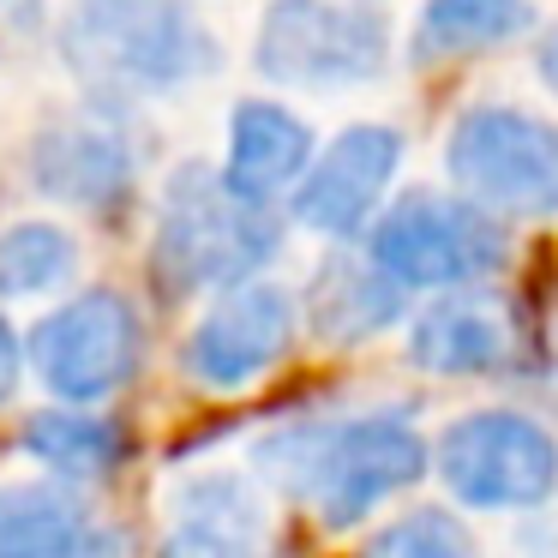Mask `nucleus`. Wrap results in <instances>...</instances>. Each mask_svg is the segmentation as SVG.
I'll return each mask as SVG.
<instances>
[{
	"instance_id": "obj_12",
	"label": "nucleus",
	"mask_w": 558,
	"mask_h": 558,
	"mask_svg": "<svg viewBox=\"0 0 558 558\" xmlns=\"http://www.w3.org/2000/svg\"><path fill=\"white\" fill-rule=\"evenodd\" d=\"M31 181L54 205L73 210H109L133 193V150L97 114H66L49 121L31 145Z\"/></svg>"
},
{
	"instance_id": "obj_13",
	"label": "nucleus",
	"mask_w": 558,
	"mask_h": 558,
	"mask_svg": "<svg viewBox=\"0 0 558 558\" xmlns=\"http://www.w3.org/2000/svg\"><path fill=\"white\" fill-rule=\"evenodd\" d=\"M409 361L433 378H481L510 361V313L481 289H450L409 325Z\"/></svg>"
},
{
	"instance_id": "obj_15",
	"label": "nucleus",
	"mask_w": 558,
	"mask_h": 558,
	"mask_svg": "<svg viewBox=\"0 0 558 558\" xmlns=\"http://www.w3.org/2000/svg\"><path fill=\"white\" fill-rule=\"evenodd\" d=\"M402 282H390L373 258H330L313 277V294H306V318L325 342L349 349V342L378 337L385 325H397L402 313Z\"/></svg>"
},
{
	"instance_id": "obj_14",
	"label": "nucleus",
	"mask_w": 558,
	"mask_h": 558,
	"mask_svg": "<svg viewBox=\"0 0 558 558\" xmlns=\"http://www.w3.org/2000/svg\"><path fill=\"white\" fill-rule=\"evenodd\" d=\"M313 169V126L282 102H241L229 114V157H222V181L253 205L294 193L301 174Z\"/></svg>"
},
{
	"instance_id": "obj_22",
	"label": "nucleus",
	"mask_w": 558,
	"mask_h": 558,
	"mask_svg": "<svg viewBox=\"0 0 558 558\" xmlns=\"http://www.w3.org/2000/svg\"><path fill=\"white\" fill-rule=\"evenodd\" d=\"M25 342H19V330L0 318V402H13V390H19V378H25Z\"/></svg>"
},
{
	"instance_id": "obj_23",
	"label": "nucleus",
	"mask_w": 558,
	"mask_h": 558,
	"mask_svg": "<svg viewBox=\"0 0 558 558\" xmlns=\"http://www.w3.org/2000/svg\"><path fill=\"white\" fill-rule=\"evenodd\" d=\"M534 73H541V85L558 97V25L546 31V37H541V49H534Z\"/></svg>"
},
{
	"instance_id": "obj_20",
	"label": "nucleus",
	"mask_w": 558,
	"mask_h": 558,
	"mask_svg": "<svg viewBox=\"0 0 558 558\" xmlns=\"http://www.w3.org/2000/svg\"><path fill=\"white\" fill-rule=\"evenodd\" d=\"M361 558H474V541L450 510L414 505L402 517H390L373 541L361 546Z\"/></svg>"
},
{
	"instance_id": "obj_18",
	"label": "nucleus",
	"mask_w": 558,
	"mask_h": 558,
	"mask_svg": "<svg viewBox=\"0 0 558 558\" xmlns=\"http://www.w3.org/2000/svg\"><path fill=\"white\" fill-rule=\"evenodd\" d=\"M529 0H426L414 19V54L421 61H469V54L505 49L529 31Z\"/></svg>"
},
{
	"instance_id": "obj_2",
	"label": "nucleus",
	"mask_w": 558,
	"mask_h": 558,
	"mask_svg": "<svg viewBox=\"0 0 558 558\" xmlns=\"http://www.w3.org/2000/svg\"><path fill=\"white\" fill-rule=\"evenodd\" d=\"M54 43L66 73L97 97L181 90L222 61L193 0H73Z\"/></svg>"
},
{
	"instance_id": "obj_3",
	"label": "nucleus",
	"mask_w": 558,
	"mask_h": 558,
	"mask_svg": "<svg viewBox=\"0 0 558 558\" xmlns=\"http://www.w3.org/2000/svg\"><path fill=\"white\" fill-rule=\"evenodd\" d=\"M277 253V222L265 205L241 198L222 169L210 162H181L162 186V210H157V265L162 289L174 294H205V289H234L253 282Z\"/></svg>"
},
{
	"instance_id": "obj_7",
	"label": "nucleus",
	"mask_w": 558,
	"mask_h": 558,
	"mask_svg": "<svg viewBox=\"0 0 558 558\" xmlns=\"http://www.w3.org/2000/svg\"><path fill=\"white\" fill-rule=\"evenodd\" d=\"M366 258L402 289H474L505 265V229L469 198L409 193L373 222Z\"/></svg>"
},
{
	"instance_id": "obj_11",
	"label": "nucleus",
	"mask_w": 558,
	"mask_h": 558,
	"mask_svg": "<svg viewBox=\"0 0 558 558\" xmlns=\"http://www.w3.org/2000/svg\"><path fill=\"white\" fill-rule=\"evenodd\" d=\"M397 169H402V133L397 126H378V121L342 126V133L313 157V169L301 174V186H294V222L325 234V241H349V234H361L366 222L378 217Z\"/></svg>"
},
{
	"instance_id": "obj_5",
	"label": "nucleus",
	"mask_w": 558,
	"mask_h": 558,
	"mask_svg": "<svg viewBox=\"0 0 558 558\" xmlns=\"http://www.w3.org/2000/svg\"><path fill=\"white\" fill-rule=\"evenodd\" d=\"M445 174L486 217H558V126L510 102H481L450 121Z\"/></svg>"
},
{
	"instance_id": "obj_24",
	"label": "nucleus",
	"mask_w": 558,
	"mask_h": 558,
	"mask_svg": "<svg viewBox=\"0 0 558 558\" xmlns=\"http://www.w3.org/2000/svg\"><path fill=\"white\" fill-rule=\"evenodd\" d=\"M553 342H558V337H553Z\"/></svg>"
},
{
	"instance_id": "obj_16",
	"label": "nucleus",
	"mask_w": 558,
	"mask_h": 558,
	"mask_svg": "<svg viewBox=\"0 0 558 558\" xmlns=\"http://www.w3.org/2000/svg\"><path fill=\"white\" fill-rule=\"evenodd\" d=\"M19 445L54 474V481H102L126 462V433L109 414H90L78 402H61V409H43L25 421Z\"/></svg>"
},
{
	"instance_id": "obj_6",
	"label": "nucleus",
	"mask_w": 558,
	"mask_h": 558,
	"mask_svg": "<svg viewBox=\"0 0 558 558\" xmlns=\"http://www.w3.org/2000/svg\"><path fill=\"white\" fill-rule=\"evenodd\" d=\"M433 474L469 510H534L558 493V438L522 409H469L438 433Z\"/></svg>"
},
{
	"instance_id": "obj_19",
	"label": "nucleus",
	"mask_w": 558,
	"mask_h": 558,
	"mask_svg": "<svg viewBox=\"0 0 558 558\" xmlns=\"http://www.w3.org/2000/svg\"><path fill=\"white\" fill-rule=\"evenodd\" d=\"M78 277V241L73 229L49 217H25L0 229V301H37Z\"/></svg>"
},
{
	"instance_id": "obj_21",
	"label": "nucleus",
	"mask_w": 558,
	"mask_h": 558,
	"mask_svg": "<svg viewBox=\"0 0 558 558\" xmlns=\"http://www.w3.org/2000/svg\"><path fill=\"white\" fill-rule=\"evenodd\" d=\"M61 558H133V541L121 529H85Z\"/></svg>"
},
{
	"instance_id": "obj_10",
	"label": "nucleus",
	"mask_w": 558,
	"mask_h": 558,
	"mask_svg": "<svg viewBox=\"0 0 558 558\" xmlns=\"http://www.w3.org/2000/svg\"><path fill=\"white\" fill-rule=\"evenodd\" d=\"M277 517L253 474L198 469L181 474L162 498V553L157 558H270Z\"/></svg>"
},
{
	"instance_id": "obj_17",
	"label": "nucleus",
	"mask_w": 558,
	"mask_h": 558,
	"mask_svg": "<svg viewBox=\"0 0 558 558\" xmlns=\"http://www.w3.org/2000/svg\"><path fill=\"white\" fill-rule=\"evenodd\" d=\"M85 529V505L66 481H0V558H61Z\"/></svg>"
},
{
	"instance_id": "obj_1",
	"label": "nucleus",
	"mask_w": 558,
	"mask_h": 558,
	"mask_svg": "<svg viewBox=\"0 0 558 558\" xmlns=\"http://www.w3.org/2000/svg\"><path fill=\"white\" fill-rule=\"evenodd\" d=\"M433 469V445L402 414L301 421L258 445V474L306 505L325 529H361L378 505L409 493Z\"/></svg>"
},
{
	"instance_id": "obj_9",
	"label": "nucleus",
	"mask_w": 558,
	"mask_h": 558,
	"mask_svg": "<svg viewBox=\"0 0 558 558\" xmlns=\"http://www.w3.org/2000/svg\"><path fill=\"white\" fill-rule=\"evenodd\" d=\"M294 330H301V306L282 282H234L186 330L181 366L198 390L234 397V390L258 385L294 349Z\"/></svg>"
},
{
	"instance_id": "obj_4",
	"label": "nucleus",
	"mask_w": 558,
	"mask_h": 558,
	"mask_svg": "<svg viewBox=\"0 0 558 558\" xmlns=\"http://www.w3.org/2000/svg\"><path fill=\"white\" fill-rule=\"evenodd\" d=\"M397 54V0H270L253 61L289 90H361Z\"/></svg>"
},
{
	"instance_id": "obj_8",
	"label": "nucleus",
	"mask_w": 558,
	"mask_h": 558,
	"mask_svg": "<svg viewBox=\"0 0 558 558\" xmlns=\"http://www.w3.org/2000/svg\"><path fill=\"white\" fill-rule=\"evenodd\" d=\"M25 361L37 385L54 402H109L114 390L133 385L138 361H145V325L138 306L114 289H85L61 301L25 342Z\"/></svg>"
}]
</instances>
